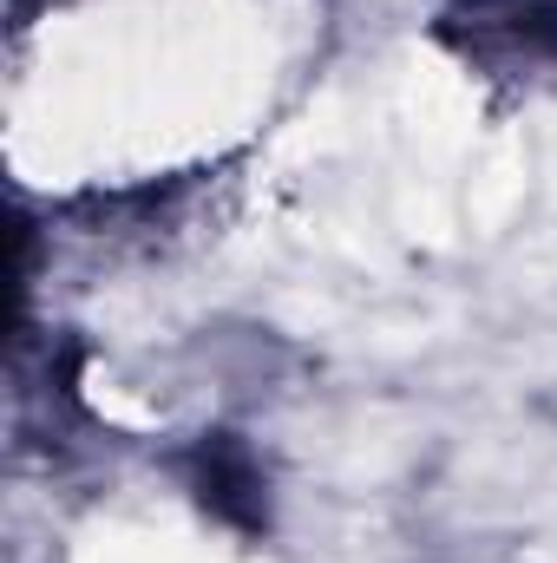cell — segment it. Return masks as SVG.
Segmentation results:
<instances>
[{
    "mask_svg": "<svg viewBox=\"0 0 557 563\" xmlns=\"http://www.w3.org/2000/svg\"><path fill=\"white\" fill-rule=\"evenodd\" d=\"M433 40L499 86L557 79V0H446Z\"/></svg>",
    "mask_w": 557,
    "mask_h": 563,
    "instance_id": "obj_1",
    "label": "cell"
},
{
    "mask_svg": "<svg viewBox=\"0 0 557 563\" xmlns=\"http://www.w3.org/2000/svg\"><path fill=\"white\" fill-rule=\"evenodd\" d=\"M177 478L197 498L204 518H217L237 538H270V472L237 432H204L177 452Z\"/></svg>",
    "mask_w": 557,
    "mask_h": 563,
    "instance_id": "obj_2",
    "label": "cell"
}]
</instances>
